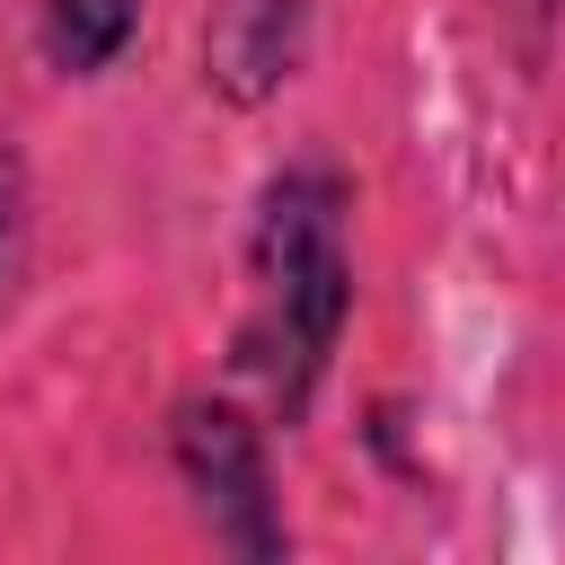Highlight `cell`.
I'll return each instance as SVG.
<instances>
[{"label": "cell", "instance_id": "6da1fadb", "mask_svg": "<svg viewBox=\"0 0 565 565\" xmlns=\"http://www.w3.org/2000/svg\"><path fill=\"white\" fill-rule=\"evenodd\" d=\"M353 318V247H344V177L327 159L282 168L256 194L247 230V318H238V371L265 380L274 415L300 424L335 335Z\"/></svg>", "mask_w": 565, "mask_h": 565}, {"label": "cell", "instance_id": "7a4b0ae2", "mask_svg": "<svg viewBox=\"0 0 565 565\" xmlns=\"http://www.w3.org/2000/svg\"><path fill=\"white\" fill-rule=\"evenodd\" d=\"M168 459H177V486L194 494L203 530L230 547V556H282L291 530H282V494H274V459H265V424L221 397V388H194L168 406Z\"/></svg>", "mask_w": 565, "mask_h": 565}, {"label": "cell", "instance_id": "3957f363", "mask_svg": "<svg viewBox=\"0 0 565 565\" xmlns=\"http://www.w3.org/2000/svg\"><path fill=\"white\" fill-rule=\"evenodd\" d=\"M300 44H309V0H221L203 71L230 106H256L300 71Z\"/></svg>", "mask_w": 565, "mask_h": 565}, {"label": "cell", "instance_id": "277c9868", "mask_svg": "<svg viewBox=\"0 0 565 565\" xmlns=\"http://www.w3.org/2000/svg\"><path fill=\"white\" fill-rule=\"evenodd\" d=\"M141 0H44V53L62 79H97L115 71V53L132 44Z\"/></svg>", "mask_w": 565, "mask_h": 565}, {"label": "cell", "instance_id": "5b68a950", "mask_svg": "<svg viewBox=\"0 0 565 565\" xmlns=\"http://www.w3.org/2000/svg\"><path fill=\"white\" fill-rule=\"evenodd\" d=\"M18 238H26V168H18V150H0V300L18 274Z\"/></svg>", "mask_w": 565, "mask_h": 565}]
</instances>
